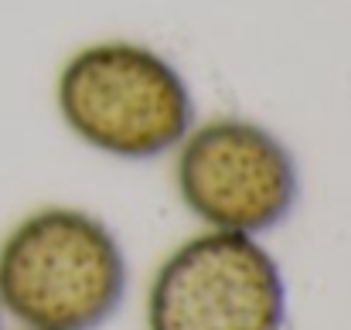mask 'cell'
<instances>
[{"label":"cell","mask_w":351,"mask_h":330,"mask_svg":"<svg viewBox=\"0 0 351 330\" xmlns=\"http://www.w3.org/2000/svg\"><path fill=\"white\" fill-rule=\"evenodd\" d=\"M0 314H3V310H0Z\"/></svg>","instance_id":"5b68a950"},{"label":"cell","mask_w":351,"mask_h":330,"mask_svg":"<svg viewBox=\"0 0 351 330\" xmlns=\"http://www.w3.org/2000/svg\"><path fill=\"white\" fill-rule=\"evenodd\" d=\"M287 283L256 235L215 231L181 242L147 290V330H283Z\"/></svg>","instance_id":"277c9868"},{"label":"cell","mask_w":351,"mask_h":330,"mask_svg":"<svg viewBox=\"0 0 351 330\" xmlns=\"http://www.w3.org/2000/svg\"><path fill=\"white\" fill-rule=\"evenodd\" d=\"M126 252L82 208H38L0 242V310L24 330H96L119 310Z\"/></svg>","instance_id":"6da1fadb"},{"label":"cell","mask_w":351,"mask_h":330,"mask_svg":"<svg viewBox=\"0 0 351 330\" xmlns=\"http://www.w3.org/2000/svg\"><path fill=\"white\" fill-rule=\"evenodd\" d=\"M65 129L96 153L157 160L195 126V96L184 72L140 41L106 38L72 51L55 79Z\"/></svg>","instance_id":"7a4b0ae2"},{"label":"cell","mask_w":351,"mask_h":330,"mask_svg":"<svg viewBox=\"0 0 351 330\" xmlns=\"http://www.w3.org/2000/svg\"><path fill=\"white\" fill-rule=\"evenodd\" d=\"M174 188L205 228L263 235L290 218L300 174L297 157L269 126L215 116L195 123L174 147Z\"/></svg>","instance_id":"3957f363"}]
</instances>
